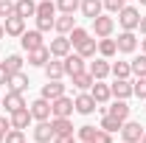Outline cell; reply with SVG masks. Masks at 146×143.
<instances>
[{
	"label": "cell",
	"mask_w": 146,
	"mask_h": 143,
	"mask_svg": "<svg viewBox=\"0 0 146 143\" xmlns=\"http://www.w3.org/2000/svg\"><path fill=\"white\" fill-rule=\"evenodd\" d=\"M107 115L118 118V121H127V118H129V104L124 101V98H115V101L107 107Z\"/></svg>",
	"instance_id": "ffe728a7"
},
{
	"label": "cell",
	"mask_w": 146,
	"mask_h": 143,
	"mask_svg": "<svg viewBox=\"0 0 146 143\" xmlns=\"http://www.w3.org/2000/svg\"><path fill=\"white\" fill-rule=\"evenodd\" d=\"M34 140L36 143H51V140H54L51 121H36V126H34Z\"/></svg>",
	"instance_id": "d6986e66"
},
{
	"label": "cell",
	"mask_w": 146,
	"mask_h": 143,
	"mask_svg": "<svg viewBox=\"0 0 146 143\" xmlns=\"http://www.w3.org/2000/svg\"><path fill=\"white\" fill-rule=\"evenodd\" d=\"M9 129H11V121H9V118H6V115H0V132H3V135H6V132H9Z\"/></svg>",
	"instance_id": "7bdbcfd3"
},
{
	"label": "cell",
	"mask_w": 146,
	"mask_h": 143,
	"mask_svg": "<svg viewBox=\"0 0 146 143\" xmlns=\"http://www.w3.org/2000/svg\"><path fill=\"white\" fill-rule=\"evenodd\" d=\"M87 70H90V76L96 79V81H101V79H107L110 73H112V65H110L107 59L101 56V59H96V62H90V68H87Z\"/></svg>",
	"instance_id": "4fadbf2b"
},
{
	"label": "cell",
	"mask_w": 146,
	"mask_h": 143,
	"mask_svg": "<svg viewBox=\"0 0 146 143\" xmlns=\"http://www.w3.org/2000/svg\"><path fill=\"white\" fill-rule=\"evenodd\" d=\"M28 109H31V118H34V121H51V101H48V98L39 95Z\"/></svg>",
	"instance_id": "52a82bcc"
},
{
	"label": "cell",
	"mask_w": 146,
	"mask_h": 143,
	"mask_svg": "<svg viewBox=\"0 0 146 143\" xmlns=\"http://www.w3.org/2000/svg\"><path fill=\"white\" fill-rule=\"evenodd\" d=\"M96 48H98V42L87 36L82 45H76V54H79V56H84V59H90V56H96Z\"/></svg>",
	"instance_id": "f546056e"
},
{
	"label": "cell",
	"mask_w": 146,
	"mask_h": 143,
	"mask_svg": "<svg viewBox=\"0 0 146 143\" xmlns=\"http://www.w3.org/2000/svg\"><path fill=\"white\" fill-rule=\"evenodd\" d=\"M9 76H11V73L6 70V68H3V62H0V84H9Z\"/></svg>",
	"instance_id": "f6af8a7d"
},
{
	"label": "cell",
	"mask_w": 146,
	"mask_h": 143,
	"mask_svg": "<svg viewBox=\"0 0 146 143\" xmlns=\"http://www.w3.org/2000/svg\"><path fill=\"white\" fill-rule=\"evenodd\" d=\"M141 54H146V39H143V42H141Z\"/></svg>",
	"instance_id": "7dc6e473"
},
{
	"label": "cell",
	"mask_w": 146,
	"mask_h": 143,
	"mask_svg": "<svg viewBox=\"0 0 146 143\" xmlns=\"http://www.w3.org/2000/svg\"><path fill=\"white\" fill-rule=\"evenodd\" d=\"M14 14V3L11 0H0V17L6 20V17H11Z\"/></svg>",
	"instance_id": "b9f144b4"
},
{
	"label": "cell",
	"mask_w": 146,
	"mask_h": 143,
	"mask_svg": "<svg viewBox=\"0 0 146 143\" xmlns=\"http://www.w3.org/2000/svg\"><path fill=\"white\" fill-rule=\"evenodd\" d=\"M87 36H90V31H84V28H79V25H76V28L70 31V36H68V39H70V45L76 48V45H82Z\"/></svg>",
	"instance_id": "8d00e7d4"
},
{
	"label": "cell",
	"mask_w": 146,
	"mask_h": 143,
	"mask_svg": "<svg viewBox=\"0 0 146 143\" xmlns=\"http://www.w3.org/2000/svg\"><path fill=\"white\" fill-rule=\"evenodd\" d=\"M54 20H56V17H36V28L45 34V31H51V28H54Z\"/></svg>",
	"instance_id": "60d3db41"
},
{
	"label": "cell",
	"mask_w": 146,
	"mask_h": 143,
	"mask_svg": "<svg viewBox=\"0 0 146 143\" xmlns=\"http://www.w3.org/2000/svg\"><path fill=\"white\" fill-rule=\"evenodd\" d=\"M51 129H54V138L56 135H73L70 118H51Z\"/></svg>",
	"instance_id": "4316f807"
},
{
	"label": "cell",
	"mask_w": 146,
	"mask_h": 143,
	"mask_svg": "<svg viewBox=\"0 0 146 143\" xmlns=\"http://www.w3.org/2000/svg\"><path fill=\"white\" fill-rule=\"evenodd\" d=\"M73 28H76V17H73V14H62V17L54 20V31L56 34H70Z\"/></svg>",
	"instance_id": "cb8c5ba5"
},
{
	"label": "cell",
	"mask_w": 146,
	"mask_h": 143,
	"mask_svg": "<svg viewBox=\"0 0 146 143\" xmlns=\"http://www.w3.org/2000/svg\"><path fill=\"white\" fill-rule=\"evenodd\" d=\"M98 54L104 56V59H110V56L118 54V45H115V39H110V36H104V39H98Z\"/></svg>",
	"instance_id": "f1b7e54d"
},
{
	"label": "cell",
	"mask_w": 146,
	"mask_h": 143,
	"mask_svg": "<svg viewBox=\"0 0 146 143\" xmlns=\"http://www.w3.org/2000/svg\"><path fill=\"white\" fill-rule=\"evenodd\" d=\"M54 143H76V140H73V135H56Z\"/></svg>",
	"instance_id": "ee69618b"
},
{
	"label": "cell",
	"mask_w": 146,
	"mask_h": 143,
	"mask_svg": "<svg viewBox=\"0 0 146 143\" xmlns=\"http://www.w3.org/2000/svg\"><path fill=\"white\" fill-rule=\"evenodd\" d=\"M73 98H68V95H59V98H54L51 101V118H70L73 112Z\"/></svg>",
	"instance_id": "3957f363"
},
{
	"label": "cell",
	"mask_w": 146,
	"mask_h": 143,
	"mask_svg": "<svg viewBox=\"0 0 146 143\" xmlns=\"http://www.w3.org/2000/svg\"><path fill=\"white\" fill-rule=\"evenodd\" d=\"M3 143H25V132L23 129H9L6 138H3Z\"/></svg>",
	"instance_id": "74e56055"
},
{
	"label": "cell",
	"mask_w": 146,
	"mask_h": 143,
	"mask_svg": "<svg viewBox=\"0 0 146 143\" xmlns=\"http://www.w3.org/2000/svg\"><path fill=\"white\" fill-rule=\"evenodd\" d=\"M48 48H51V56H56V59H65V56L70 54V39H68V36L65 34H59L56 36V39H51V45H48Z\"/></svg>",
	"instance_id": "9c48e42d"
},
{
	"label": "cell",
	"mask_w": 146,
	"mask_h": 143,
	"mask_svg": "<svg viewBox=\"0 0 146 143\" xmlns=\"http://www.w3.org/2000/svg\"><path fill=\"white\" fill-rule=\"evenodd\" d=\"M141 3H143V6H146V0H141Z\"/></svg>",
	"instance_id": "f5cc1de1"
},
{
	"label": "cell",
	"mask_w": 146,
	"mask_h": 143,
	"mask_svg": "<svg viewBox=\"0 0 146 143\" xmlns=\"http://www.w3.org/2000/svg\"><path fill=\"white\" fill-rule=\"evenodd\" d=\"M3 138H6V135H3V132H0V143H3Z\"/></svg>",
	"instance_id": "f907efd6"
},
{
	"label": "cell",
	"mask_w": 146,
	"mask_h": 143,
	"mask_svg": "<svg viewBox=\"0 0 146 143\" xmlns=\"http://www.w3.org/2000/svg\"><path fill=\"white\" fill-rule=\"evenodd\" d=\"M115 45H118V54H132V51L138 48V36H135V31H121L118 39H115Z\"/></svg>",
	"instance_id": "ba28073f"
},
{
	"label": "cell",
	"mask_w": 146,
	"mask_h": 143,
	"mask_svg": "<svg viewBox=\"0 0 146 143\" xmlns=\"http://www.w3.org/2000/svg\"><path fill=\"white\" fill-rule=\"evenodd\" d=\"M143 126L138 124V121H124V126H121V135H124V143H141V138H143Z\"/></svg>",
	"instance_id": "5b68a950"
},
{
	"label": "cell",
	"mask_w": 146,
	"mask_h": 143,
	"mask_svg": "<svg viewBox=\"0 0 146 143\" xmlns=\"http://www.w3.org/2000/svg\"><path fill=\"white\" fill-rule=\"evenodd\" d=\"M28 84H31V81H28V76L20 70V73H11V76H9V84H6V87L14 90V93H25V90H28Z\"/></svg>",
	"instance_id": "603a6c76"
},
{
	"label": "cell",
	"mask_w": 146,
	"mask_h": 143,
	"mask_svg": "<svg viewBox=\"0 0 146 143\" xmlns=\"http://www.w3.org/2000/svg\"><path fill=\"white\" fill-rule=\"evenodd\" d=\"M6 34L9 36H23V31H25V20L17 17V14H11V17H6Z\"/></svg>",
	"instance_id": "44dd1931"
},
{
	"label": "cell",
	"mask_w": 146,
	"mask_h": 143,
	"mask_svg": "<svg viewBox=\"0 0 146 143\" xmlns=\"http://www.w3.org/2000/svg\"><path fill=\"white\" fill-rule=\"evenodd\" d=\"M79 143H82V140H79Z\"/></svg>",
	"instance_id": "db71d44e"
},
{
	"label": "cell",
	"mask_w": 146,
	"mask_h": 143,
	"mask_svg": "<svg viewBox=\"0 0 146 143\" xmlns=\"http://www.w3.org/2000/svg\"><path fill=\"white\" fill-rule=\"evenodd\" d=\"M3 107H6V112L11 115L14 109H23V107H28V104H25L23 93H14V90H9V93L3 95Z\"/></svg>",
	"instance_id": "5bb4252c"
},
{
	"label": "cell",
	"mask_w": 146,
	"mask_h": 143,
	"mask_svg": "<svg viewBox=\"0 0 146 143\" xmlns=\"http://www.w3.org/2000/svg\"><path fill=\"white\" fill-rule=\"evenodd\" d=\"M93 81H96V79L90 76V70H82V73L73 76V87H76V90H90Z\"/></svg>",
	"instance_id": "83f0119b"
},
{
	"label": "cell",
	"mask_w": 146,
	"mask_h": 143,
	"mask_svg": "<svg viewBox=\"0 0 146 143\" xmlns=\"http://www.w3.org/2000/svg\"><path fill=\"white\" fill-rule=\"evenodd\" d=\"M118 23H121L124 31H135L138 23H141V11H138L135 6H124V9L118 11Z\"/></svg>",
	"instance_id": "7a4b0ae2"
},
{
	"label": "cell",
	"mask_w": 146,
	"mask_h": 143,
	"mask_svg": "<svg viewBox=\"0 0 146 143\" xmlns=\"http://www.w3.org/2000/svg\"><path fill=\"white\" fill-rule=\"evenodd\" d=\"M59 95H65V84H62L59 79H48V84H42V98L54 101Z\"/></svg>",
	"instance_id": "e0dca14e"
},
{
	"label": "cell",
	"mask_w": 146,
	"mask_h": 143,
	"mask_svg": "<svg viewBox=\"0 0 146 143\" xmlns=\"http://www.w3.org/2000/svg\"><path fill=\"white\" fill-rule=\"evenodd\" d=\"M14 14H17V17H34L36 14V3L34 0H14Z\"/></svg>",
	"instance_id": "d4e9b609"
},
{
	"label": "cell",
	"mask_w": 146,
	"mask_h": 143,
	"mask_svg": "<svg viewBox=\"0 0 146 143\" xmlns=\"http://www.w3.org/2000/svg\"><path fill=\"white\" fill-rule=\"evenodd\" d=\"M20 45H23L25 51L42 48V45H45V42H42V31H39V28H34V31H23V36H20Z\"/></svg>",
	"instance_id": "8fae6325"
},
{
	"label": "cell",
	"mask_w": 146,
	"mask_h": 143,
	"mask_svg": "<svg viewBox=\"0 0 146 143\" xmlns=\"http://www.w3.org/2000/svg\"><path fill=\"white\" fill-rule=\"evenodd\" d=\"M101 3H104V9H107L110 14H118V11L127 6V0H101Z\"/></svg>",
	"instance_id": "ab89813d"
},
{
	"label": "cell",
	"mask_w": 146,
	"mask_h": 143,
	"mask_svg": "<svg viewBox=\"0 0 146 143\" xmlns=\"http://www.w3.org/2000/svg\"><path fill=\"white\" fill-rule=\"evenodd\" d=\"M62 65H65V76H76V73H82L84 70V56H79V54H68L65 59H62Z\"/></svg>",
	"instance_id": "30bf717a"
},
{
	"label": "cell",
	"mask_w": 146,
	"mask_h": 143,
	"mask_svg": "<svg viewBox=\"0 0 146 143\" xmlns=\"http://www.w3.org/2000/svg\"><path fill=\"white\" fill-rule=\"evenodd\" d=\"M54 14H56V3H54V0L36 3V17H54Z\"/></svg>",
	"instance_id": "1f68e13d"
},
{
	"label": "cell",
	"mask_w": 146,
	"mask_h": 143,
	"mask_svg": "<svg viewBox=\"0 0 146 143\" xmlns=\"http://www.w3.org/2000/svg\"><path fill=\"white\" fill-rule=\"evenodd\" d=\"M0 107H3V98H0Z\"/></svg>",
	"instance_id": "816d5d0a"
},
{
	"label": "cell",
	"mask_w": 146,
	"mask_h": 143,
	"mask_svg": "<svg viewBox=\"0 0 146 143\" xmlns=\"http://www.w3.org/2000/svg\"><path fill=\"white\" fill-rule=\"evenodd\" d=\"M3 36H6V28H3V25H0V39H3Z\"/></svg>",
	"instance_id": "c3c4849f"
},
{
	"label": "cell",
	"mask_w": 146,
	"mask_h": 143,
	"mask_svg": "<svg viewBox=\"0 0 146 143\" xmlns=\"http://www.w3.org/2000/svg\"><path fill=\"white\" fill-rule=\"evenodd\" d=\"M9 121H11V129H28V124H31L34 118H31V109L23 107V109H14V112L9 115Z\"/></svg>",
	"instance_id": "7c38bea8"
},
{
	"label": "cell",
	"mask_w": 146,
	"mask_h": 143,
	"mask_svg": "<svg viewBox=\"0 0 146 143\" xmlns=\"http://www.w3.org/2000/svg\"><path fill=\"white\" fill-rule=\"evenodd\" d=\"M3 68H6L9 73H20V70H23V56H17V54L6 56V62H3Z\"/></svg>",
	"instance_id": "d6a6232c"
},
{
	"label": "cell",
	"mask_w": 146,
	"mask_h": 143,
	"mask_svg": "<svg viewBox=\"0 0 146 143\" xmlns=\"http://www.w3.org/2000/svg\"><path fill=\"white\" fill-rule=\"evenodd\" d=\"M79 6H82V0H56V9H59L62 14H73Z\"/></svg>",
	"instance_id": "d590c367"
},
{
	"label": "cell",
	"mask_w": 146,
	"mask_h": 143,
	"mask_svg": "<svg viewBox=\"0 0 146 143\" xmlns=\"http://www.w3.org/2000/svg\"><path fill=\"white\" fill-rule=\"evenodd\" d=\"M115 31V20L112 17H104V14H98V17H93V34L98 36V39H104Z\"/></svg>",
	"instance_id": "8992f818"
},
{
	"label": "cell",
	"mask_w": 146,
	"mask_h": 143,
	"mask_svg": "<svg viewBox=\"0 0 146 143\" xmlns=\"http://www.w3.org/2000/svg\"><path fill=\"white\" fill-rule=\"evenodd\" d=\"M129 68H132V73L141 79V76H146V54H141V56H135L132 62H129Z\"/></svg>",
	"instance_id": "836d02e7"
},
{
	"label": "cell",
	"mask_w": 146,
	"mask_h": 143,
	"mask_svg": "<svg viewBox=\"0 0 146 143\" xmlns=\"http://www.w3.org/2000/svg\"><path fill=\"white\" fill-rule=\"evenodd\" d=\"M42 70H45L48 79H62V76H65V65H62V59L51 56V59L45 62V68H42Z\"/></svg>",
	"instance_id": "7402d4cb"
},
{
	"label": "cell",
	"mask_w": 146,
	"mask_h": 143,
	"mask_svg": "<svg viewBox=\"0 0 146 143\" xmlns=\"http://www.w3.org/2000/svg\"><path fill=\"white\" fill-rule=\"evenodd\" d=\"M76 132H79V140H82V143H112V135L104 132L101 126L96 129V126L84 124V126H79Z\"/></svg>",
	"instance_id": "6da1fadb"
},
{
	"label": "cell",
	"mask_w": 146,
	"mask_h": 143,
	"mask_svg": "<svg viewBox=\"0 0 146 143\" xmlns=\"http://www.w3.org/2000/svg\"><path fill=\"white\" fill-rule=\"evenodd\" d=\"M141 143H146V132H143V138H141Z\"/></svg>",
	"instance_id": "681fc988"
},
{
	"label": "cell",
	"mask_w": 146,
	"mask_h": 143,
	"mask_svg": "<svg viewBox=\"0 0 146 143\" xmlns=\"http://www.w3.org/2000/svg\"><path fill=\"white\" fill-rule=\"evenodd\" d=\"M112 76H115V79H129V76H132L129 62H115V65H112Z\"/></svg>",
	"instance_id": "e575fe53"
},
{
	"label": "cell",
	"mask_w": 146,
	"mask_h": 143,
	"mask_svg": "<svg viewBox=\"0 0 146 143\" xmlns=\"http://www.w3.org/2000/svg\"><path fill=\"white\" fill-rule=\"evenodd\" d=\"M73 107H76V112H82V115H93V112L98 109V104H96V98L90 95V90H87V93L82 90V93L73 98Z\"/></svg>",
	"instance_id": "277c9868"
},
{
	"label": "cell",
	"mask_w": 146,
	"mask_h": 143,
	"mask_svg": "<svg viewBox=\"0 0 146 143\" xmlns=\"http://www.w3.org/2000/svg\"><path fill=\"white\" fill-rule=\"evenodd\" d=\"M79 9H82V14H84V17H98V14H101V9H104V3H101V0H82V6H79Z\"/></svg>",
	"instance_id": "484cf974"
},
{
	"label": "cell",
	"mask_w": 146,
	"mask_h": 143,
	"mask_svg": "<svg viewBox=\"0 0 146 143\" xmlns=\"http://www.w3.org/2000/svg\"><path fill=\"white\" fill-rule=\"evenodd\" d=\"M138 28H141V34H146V14H141V23H138Z\"/></svg>",
	"instance_id": "bcb514c9"
},
{
	"label": "cell",
	"mask_w": 146,
	"mask_h": 143,
	"mask_svg": "<svg viewBox=\"0 0 146 143\" xmlns=\"http://www.w3.org/2000/svg\"><path fill=\"white\" fill-rule=\"evenodd\" d=\"M90 95L96 98V104H107L110 98H112V90H110V84H104V79H101V81H93Z\"/></svg>",
	"instance_id": "9a60e30c"
},
{
	"label": "cell",
	"mask_w": 146,
	"mask_h": 143,
	"mask_svg": "<svg viewBox=\"0 0 146 143\" xmlns=\"http://www.w3.org/2000/svg\"><path fill=\"white\" fill-rule=\"evenodd\" d=\"M132 95H138V98L146 101V76H141V79L132 81Z\"/></svg>",
	"instance_id": "f35d334b"
},
{
	"label": "cell",
	"mask_w": 146,
	"mask_h": 143,
	"mask_svg": "<svg viewBox=\"0 0 146 143\" xmlns=\"http://www.w3.org/2000/svg\"><path fill=\"white\" fill-rule=\"evenodd\" d=\"M110 90H112V98H124L127 101L129 95H132V81L129 79H115L110 84Z\"/></svg>",
	"instance_id": "ac0fdd59"
},
{
	"label": "cell",
	"mask_w": 146,
	"mask_h": 143,
	"mask_svg": "<svg viewBox=\"0 0 146 143\" xmlns=\"http://www.w3.org/2000/svg\"><path fill=\"white\" fill-rule=\"evenodd\" d=\"M48 59H51V48H48V45L28 51V65H34V68H45V62H48Z\"/></svg>",
	"instance_id": "2e32d148"
},
{
	"label": "cell",
	"mask_w": 146,
	"mask_h": 143,
	"mask_svg": "<svg viewBox=\"0 0 146 143\" xmlns=\"http://www.w3.org/2000/svg\"><path fill=\"white\" fill-rule=\"evenodd\" d=\"M121 126H124V121H118V118H112V115H101V129L104 132H121Z\"/></svg>",
	"instance_id": "4dcf8cb0"
}]
</instances>
